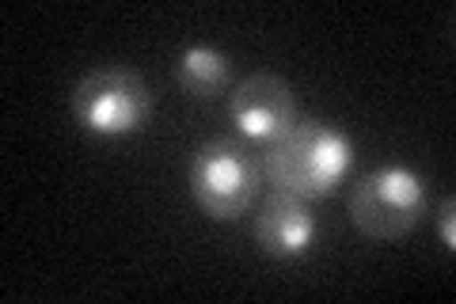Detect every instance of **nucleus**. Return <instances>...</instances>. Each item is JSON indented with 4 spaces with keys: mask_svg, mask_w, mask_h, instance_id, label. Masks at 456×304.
Segmentation results:
<instances>
[{
    "mask_svg": "<svg viewBox=\"0 0 456 304\" xmlns=\"http://www.w3.org/2000/svg\"><path fill=\"white\" fill-rule=\"evenodd\" d=\"M354 164V141L335 122L297 119L278 141L259 156L263 183L293 198H327L338 191Z\"/></svg>",
    "mask_w": 456,
    "mask_h": 304,
    "instance_id": "1",
    "label": "nucleus"
},
{
    "mask_svg": "<svg viewBox=\"0 0 456 304\" xmlns=\"http://www.w3.org/2000/svg\"><path fill=\"white\" fill-rule=\"evenodd\" d=\"M73 122L92 137H130L145 129L152 114V92L145 77L130 65H99L84 72L69 99Z\"/></svg>",
    "mask_w": 456,
    "mask_h": 304,
    "instance_id": "2",
    "label": "nucleus"
},
{
    "mask_svg": "<svg viewBox=\"0 0 456 304\" xmlns=\"http://www.w3.org/2000/svg\"><path fill=\"white\" fill-rule=\"evenodd\" d=\"M259 156L240 137H209L191 160V198L213 221H236L259 198Z\"/></svg>",
    "mask_w": 456,
    "mask_h": 304,
    "instance_id": "3",
    "label": "nucleus"
},
{
    "mask_svg": "<svg viewBox=\"0 0 456 304\" xmlns=\"http://www.w3.org/2000/svg\"><path fill=\"white\" fill-rule=\"evenodd\" d=\"M430 210V186L407 164H384L354 183L350 217L369 240H403Z\"/></svg>",
    "mask_w": 456,
    "mask_h": 304,
    "instance_id": "4",
    "label": "nucleus"
},
{
    "mask_svg": "<svg viewBox=\"0 0 456 304\" xmlns=\"http://www.w3.org/2000/svg\"><path fill=\"white\" fill-rule=\"evenodd\" d=\"M228 119L244 141H278L297 122V95L289 80L274 77V72H251L228 95Z\"/></svg>",
    "mask_w": 456,
    "mask_h": 304,
    "instance_id": "5",
    "label": "nucleus"
},
{
    "mask_svg": "<svg viewBox=\"0 0 456 304\" xmlns=\"http://www.w3.org/2000/svg\"><path fill=\"white\" fill-rule=\"evenodd\" d=\"M255 243L270 259H301L316 243V213L305 198L274 191L255 217Z\"/></svg>",
    "mask_w": 456,
    "mask_h": 304,
    "instance_id": "6",
    "label": "nucleus"
},
{
    "mask_svg": "<svg viewBox=\"0 0 456 304\" xmlns=\"http://www.w3.org/2000/svg\"><path fill=\"white\" fill-rule=\"evenodd\" d=\"M228 69H232V62H228L221 50H213V46H187V50L179 53L175 80H179V88L187 92V95L209 99V95L224 92Z\"/></svg>",
    "mask_w": 456,
    "mask_h": 304,
    "instance_id": "7",
    "label": "nucleus"
},
{
    "mask_svg": "<svg viewBox=\"0 0 456 304\" xmlns=\"http://www.w3.org/2000/svg\"><path fill=\"white\" fill-rule=\"evenodd\" d=\"M437 236H441V243H445L449 251L456 248V198L452 194L441 201V210H437Z\"/></svg>",
    "mask_w": 456,
    "mask_h": 304,
    "instance_id": "8",
    "label": "nucleus"
}]
</instances>
